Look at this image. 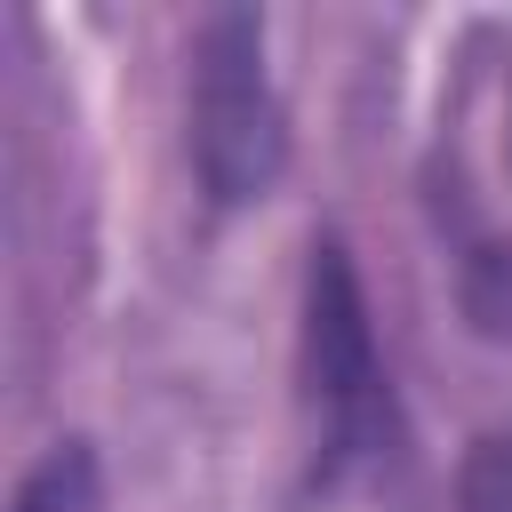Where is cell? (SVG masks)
<instances>
[{
	"instance_id": "cell-1",
	"label": "cell",
	"mask_w": 512,
	"mask_h": 512,
	"mask_svg": "<svg viewBox=\"0 0 512 512\" xmlns=\"http://www.w3.org/2000/svg\"><path fill=\"white\" fill-rule=\"evenodd\" d=\"M192 152L216 200H248L280 168V104L264 80L256 16H208L192 64Z\"/></svg>"
},
{
	"instance_id": "cell-2",
	"label": "cell",
	"mask_w": 512,
	"mask_h": 512,
	"mask_svg": "<svg viewBox=\"0 0 512 512\" xmlns=\"http://www.w3.org/2000/svg\"><path fill=\"white\" fill-rule=\"evenodd\" d=\"M304 360H312V408L328 424V448L376 456L384 432H392V392H384V360H376V336H368V304H360L336 248H320V264H312Z\"/></svg>"
},
{
	"instance_id": "cell-3",
	"label": "cell",
	"mask_w": 512,
	"mask_h": 512,
	"mask_svg": "<svg viewBox=\"0 0 512 512\" xmlns=\"http://www.w3.org/2000/svg\"><path fill=\"white\" fill-rule=\"evenodd\" d=\"M16 512H96V456H88L80 440H72V448H56V456L24 480Z\"/></svg>"
},
{
	"instance_id": "cell-4",
	"label": "cell",
	"mask_w": 512,
	"mask_h": 512,
	"mask_svg": "<svg viewBox=\"0 0 512 512\" xmlns=\"http://www.w3.org/2000/svg\"><path fill=\"white\" fill-rule=\"evenodd\" d=\"M464 512H512V448L504 440H488L464 464Z\"/></svg>"
}]
</instances>
